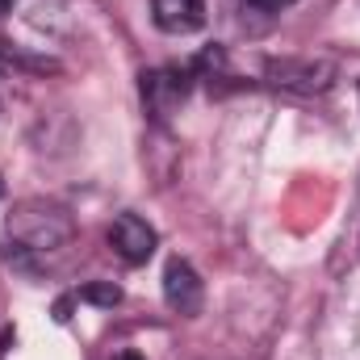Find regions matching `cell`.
I'll use <instances>...</instances> for the list:
<instances>
[{
	"mask_svg": "<svg viewBox=\"0 0 360 360\" xmlns=\"http://www.w3.org/2000/svg\"><path fill=\"white\" fill-rule=\"evenodd\" d=\"M4 235L13 239V248L21 256H51V252H63L76 239V222L63 205L30 197V201L13 205V214L4 222Z\"/></svg>",
	"mask_w": 360,
	"mask_h": 360,
	"instance_id": "obj_1",
	"label": "cell"
},
{
	"mask_svg": "<svg viewBox=\"0 0 360 360\" xmlns=\"http://www.w3.org/2000/svg\"><path fill=\"white\" fill-rule=\"evenodd\" d=\"M264 80L293 96H323L335 84V63L327 55H272L264 59Z\"/></svg>",
	"mask_w": 360,
	"mask_h": 360,
	"instance_id": "obj_2",
	"label": "cell"
},
{
	"mask_svg": "<svg viewBox=\"0 0 360 360\" xmlns=\"http://www.w3.org/2000/svg\"><path fill=\"white\" fill-rule=\"evenodd\" d=\"M105 239H109L113 256H117L122 264H130V269L147 264V260L155 256V248H160V235H155V226H151V222H143L139 214H117V218L109 222Z\"/></svg>",
	"mask_w": 360,
	"mask_h": 360,
	"instance_id": "obj_3",
	"label": "cell"
},
{
	"mask_svg": "<svg viewBox=\"0 0 360 360\" xmlns=\"http://www.w3.org/2000/svg\"><path fill=\"white\" fill-rule=\"evenodd\" d=\"M188 96V72L180 68H155V72H143V105L151 117H168L176 113Z\"/></svg>",
	"mask_w": 360,
	"mask_h": 360,
	"instance_id": "obj_4",
	"label": "cell"
},
{
	"mask_svg": "<svg viewBox=\"0 0 360 360\" xmlns=\"http://www.w3.org/2000/svg\"><path fill=\"white\" fill-rule=\"evenodd\" d=\"M164 302H168L176 314H184V319L201 314L205 285H201L197 269H193L188 260H180V256H172V260H168V269H164Z\"/></svg>",
	"mask_w": 360,
	"mask_h": 360,
	"instance_id": "obj_5",
	"label": "cell"
},
{
	"mask_svg": "<svg viewBox=\"0 0 360 360\" xmlns=\"http://www.w3.org/2000/svg\"><path fill=\"white\" fill-rule=\"evenodd\" d=\"M151 21L164 34H197L205 25V0H151Z\"/></svg>",
	"mask_w": 360,
	"mask_h": 360,
	"instance_id": "obj_6",
	"label": "cell"
},
{
	"mask_svg": "<svg viewBox=\"0 0 360 360\" xmlns=\"http://www.w3.org/2000/svg\"><path fill=\"white\" fill-rule=\"evenodd\" d=\"M76 297H80V302H89V306H105V310H113V306L122 302V289H117L113 281H89Z\"/></svg>",
	"mask_w": 360,
	"mask_h": 360,
	"instance_id": "obj_7",
	"label": "cell"
},
{
	"mask_svg": "<svg viewBox=\"0 0 360 360\" xmlns=\"http://www.w3.org/2000/svg\"><path fill=\"white\" fill-rule=\"evenodd\" d=\"M248 8H256V13H281V8H289L293 0H243Z\"/></svg>",
	"mask_w": 360,
	"mask_h": 360,
	"instance_id": "obj_8",
	"label": "cell"
},
{
	"mask_svg": "<svg viewBox=\"0 0 360 360\" xmlns=\"http://www.w3.org/2000/svg\"><path fill=\"white\" fill-rule=\"evenodd\" d=\"M113 360H147V356H139V352H117Z\"/></svg>",
	"mask_w": 360,
	"mask_h": 360,
	"instance_id": "obj_9",
	"label": "cell"
}]
</instances>
